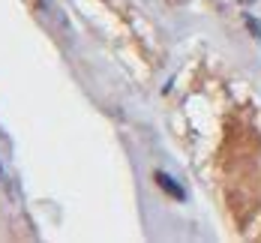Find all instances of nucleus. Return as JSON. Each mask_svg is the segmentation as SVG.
<instances>
[{"mask_svg":"<svg viewBox=\"0 0 261 243\" xmlns=\"http://www.w3.org/2000/svg\"><path fill=\"white\" fill-rule=\"evenodd\" d=\"M153 180H156V186H159V189H165L171 198H177V201H183V198H186L183 186H180V183H174V177H168L165 171H156V174H153Z\"/></svg>","mask_w":261,"mask_h":243,"instance_id":"nucleus-1","label":"nucleus"},{"mask_svg":"<svg viewBox=\"0 0 261 243\" xmlns=\"http://www.w3.org/2000/svg\"><path fill=\"white\" fill-rule=\"evenodd\" d=\"M246 27H249V30H252L255 36H261V21H255L252 15H246Z\"/></svg>","mask_w":261,"mask_h":243,"instance_id":"nucleus-2","label":"nucleus"},{"mask_svg":"<svg viewBox=\"0 0 261 243\" xmlns=\"http://www.w3.org/2000/svg\"><path fill=\"white\" fill-rule=\"evenodd\" d=\"M0 177H3V168H0Z\"/></svg>","mask_w":261,"mask_h":243,"instance_id":"nucleus-3","label":"nucleus"}]
</instances>
